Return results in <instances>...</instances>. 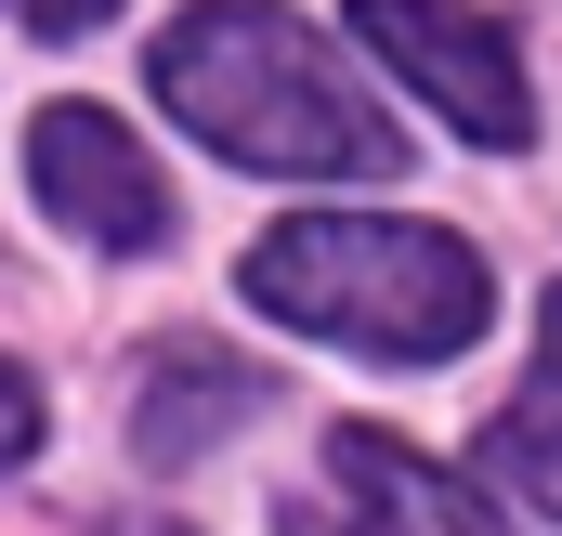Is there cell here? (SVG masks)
Masks as SVG:
<instances>
[{"label": "cell", "instance_id": "cell-1", "mask_svg": "<svg viewBox=\"0 0 562 536\" xmlns=\"http://www.w3.org/2000/svg\"><path fill=\"white\" fill-rule=\"evenodd\" d=\"M144 79L236 170H276V183H380V170H406V132L327 66V40L301 13H276V0H196V13H170Z\"/></svg>", "mask_w": 562, "mask_h": 536}, {"label": "cell", "instance_id": "cell-2", "mask_svg": "<svg viewBox=\"0 0 562 536\" xmlns=\"http://www.w3.org/2000/svg\"><path fill=\"white\" fill-rule=\"evenodd\" d=\"M236 288H249L276 327L353 340V354H380V367H445V354H471L484 314H497V275H484L471 236H445V223H380V210H301V223H276Z\"/></svg>", "mask_w": 562, "mask_h": 536}, {"label": "cell", "instance_id": "cell-3", "mask_svg": "<svg viewBox=\"0 0 562 536\" xmlns=\"http://www.w3.org/2000/svg\"><path fill=\"white\" fill-rule=\"evenodd\" d=\"M353 40L419 92L431 119L458 144H484V157H510V144H537V92H524V53L471 13V0H353Z\"/></svg>", "mask_w": 562, "mask_h": 536}, {"label": "cell", "instance_id": "cell-4", "mask_svg": "<svg viewBox=\"0 0 562 536\" xmlns=\"http://www.w3.org/2000/svg\"><path fill=\"white\" fill-rule=\"evenodd\" d=\"M288 536H510V524H497L458 471H431L406 432L340 418L327 458H314V484L288 498Z\"/></svg>", "mask_w": 562, "mask_h": 536}, {"label": "cell", "instance_id": "cell-5", "mask_svg": "<svg viewBox=\"0 0 562 536\" xmlns=\"http://www.w3.org/2000/svg\"><path fill=\"white\" fill-rule=\"evenodd\" d=\"M26 183H40V210H53L66 236H92V249H157V236H170V183H157V157H144L105 105H40V119H26Z\"/></svg>", "mask_w": 562, "mask_h": 536}, {"label": "cell", "instance_id": "cell-6", "mask_svg": "<svg viewBox=\"0 0 562 536\" xmlns=\"http://www.w3.org/2000/svg\"><path fill=\"white\" fill-rule=\"evenodd\" d=\"M276 380L249 367V354H210V340H170L157 367L132 380V458L144 471H183V458H210L236 418H262Z\"/></svg>", "mask_w": 562, "mask_h": 536}, {"label": "cell", "instance_id": "cell-7", "mask_svg": "<svg viewBox=\"0 0 562 536\" xmlns=\"http://www.w3.org/2000/svg\"><path fill=\"white\" fill-rule=\"evenodd\" d=\"M484 484H510L524 511L562 524V393H524V405L484 418Z\"/></svg>", "mask_w": 562, "mask_h": 536}, {"label": "cell", "instance_id": "cell-8", "mask_svg": "<svg viewBox=\"0 0 562 536\" xmlns=\"http://www.w3.org/2000/svg\"><path fill=\"white\" fill-rule=\"evenodd\" d=\"M13 458H40V380L26 367H0V471Z\"/></svg>", "mask_w": 562, "mask_h": 536}, {"label": "cell", "instance_id": "cell-9", "mask_svg": "<svg viewBox=\"0 0 562 536\" xmlns=\"http://www.w3.org/2000/svg\"><path fill=\"white\" fill-rule=\"evenodd\" d=\"M0 13H13V26H40V40H79V26H105L119 0H0Z\"/></svg>", "mask_w": 562, "mask_h": 536}, {"label": "cell", "instance_id": "cell-10", "mask_svg": "<svg viewBox=\"0 0 562 536\" xmlns=\"http://www.w3.org/2000/svg\"><path fill=\"white\" fill-rule=\"evenodd\" d=\"M537 340H550V393H562V288L537 301Z\"/></svg>", "mask_w": 562, "mask_h": 536}]
</instances>
